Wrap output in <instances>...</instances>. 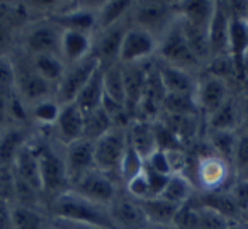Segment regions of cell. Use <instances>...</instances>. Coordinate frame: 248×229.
<instances>
[{"instance_id":"6da1fadb","label":"cell","mask_w":248,"mask_h":229,"mask_svg":"<svg viewBox=\"0 0 248 229\" xmlns=\"http://www.w3.org/2000/svg\"><path fill=\"white\" fill-rule=\"evenodd\" d=\"M51 215L56 221L75 222V224L102 226V228L116 229L110 221L109 211L106 205H99L92 200L73 194L72 190L65 192L55 200H51Z\"/></svg>"},{"instance_id":"7a4b0ae2","label":"cell","mask_w":248,"mask_h":229,"mask_svg":"<svg viewBox=\"0 0 248 229\" xmlns=\"http://www.w3.org/2000/svg\"><path fill=\"white\" fill-rule=\"evenodd\" d=\"M36 153L41 173L43 197L55 200L62 194L70 190V180L63 154H60L48 141H34Z\"/></svg>"},{"instance_id":"3957f363","label":"cell","mask_w":248,"mask_h":229,"mask_svg":"<svg viewBox=\"0 0 248 229\" xmlns=\"http://www.w3.org/2000/svg\"><path fill=\"white\" fill-rule=\"evenodd\" d=\"M175 21V4L170 2H133V7L129 11V22L150 32L158 41Z\"/></svg>"},{"instance_id":"277c9868","label":"cell","mask_w":248,"mask_h":229,"mask_svg":"<svg viewBox=\"0 0 248 229\" xmlns=\"http://www.w3.org/2000/svg\"><path fill=\"white\" fill-rule=\"evenodd\" d=\"M128 148L126 127H112L106 136L93 143V165L99 171L119 178L121 163Z\"/></svg>"},{"instance_id":"5b68a950","label":"cell","mask_w":248,"mask_h":229,"mask_svg":"<svg viewBox=\"0 0 248 229\" xmlns=\"http://www.w3.org/2000/svg\"><path fill=\"white\" fill-rule=\"evenodd\" d=\"M156 58L160 61H165L169 65H173L177 68H182L186 72L192 73L199 68H204V65L196 58L192 49L189 48L184 32L180 29L179 19L173 22V26L165 32L162 39L158 41V51H156Z\"/></svg>"},{"instance_id":"8992f818","label":"cell","mask_w":248,"mask_h":229,"mask_svg":"<svg viewBox=\"0 0 248 229\" xmlns=\"http://www.w3.org/2000/svg\"><path fill=\"white\" fill-rule=\"evenodd\" d=\"M99 66H102V63L99 61V58L93 53H90L82 61L66 66L65 75L60 80V83L56 85L55 90V99L58 100L60 106L75 102L80 90L85 87V83L89 82V78L93 75V72Z\"/></svg>"},{"instance_id":"52a82bcc","label":"cell","mask_w":248,"mask_h":229,"mask_svg":"<svg viewBox=\"0 0 248 229\" xmlns=\"http://www.w3.org/2000/svg\"><path fill=\"white\" fill-rule=\"evenodd\" d=\"M70 190L80 197L87 198V200H92L99 205H106V207L119 195L117 180L99 171L97 168H92L87 173H83L78 180L73 182L70 185Z\"/></svg>"},{"instance_id":"ba28073f","label":"cell","mask_w":248,"mask_h":229,"mask_svg":"<svg viewBox=\"0 0 248 229\" xmlns=\"http://www.w3.org/2000/svg\"><path fill=\"white\" fill-rule=\"evenodd\" d=\"M14 90L28 107L41 102V100L51 99L55 97V87L49 85L43 76L36 73L32 68L31 60L28 63H19L14 65Z\"/></svg>"},{"instance_id":"9c48e42d","label":"cell","mask_w":248,"mask_h":229,"mask_svg":"<svg viewBox=\"0 0 248 229\" xmlns=\"http://www.w3.org/2000/svg\"><path fill=\"white\" fill-rule=\"evenodd\" d=\"M156 51H158V39L129 22V28L124 34L123 45H121L117 61L121 65L145 63L155 58Z\"/></svg>"},{"instance_id":"30bf717a","label":"cell","mask_w":248,"mask_h":229,"mask_svg":"<svg viewBox=\"0 0 248 229\" xmlns=\"http://www.w3.org/2000/svg\"><path fill=\"white\" fill-rule=\"evenodd\" d=\"M236 175L233 167L217 154H206L197 163V180L202 192L228 190Z\"/></svg>"},{"instance_id":"8fae6325","label":"cell","mask_w":248,"mask_h":229,"mask_svg":"<svg viewBox=\"0 0 248 229\" xmlns=\"http://www.w3.org/2000/svg\"><path fill=\"white\" fill-rule=\"evenodd\" d=\"M194 99H196L197 110L206 117H209L230 99L228 82L206 72L201 78H197Z\"/></svg>"},{"instance_id":"7c38bea8","label":"cell","mask_w":248,"mask_h":229,"mask_svg":"<svg viewBox=\"0 0 248 229\" xmlns=\"http://www.w3.org/2000/svg\"><path fill=\"white\" fill-rule=\"evenodd\" d=\"M155 58L146 63V83L138 112V119H145L150 121V122H155L156 119H160V116L163 112V102H165L167 97L162 78L158 75Z\"/></svg>"},{"instance_id":"4fadbf2b","label":"cell","mask_w":248,"mask_h":229,"mask_svg":"<svg viewBox=\"0 0 248 229\" xmlns=\"http://www.w3.org/2000/svg\"><path fill=\"white\" fill-rule=\"evenodd\" d=\"M107 211L116 229H145L150 224L140 202L128 194L117 195L107 205Z\"/></svg>"},{"instance_id":"5bb4252c","label":"cell","mask_w":248,"mask_h":229,"mask_svg":"<svg viewBox=\"0 0 248 229\" xmlns=\"http://www.w3.org/2000/svg\"><path fill=\"white\" fill-rule=\"evenodd\" d=\"M60 38L62 29L56 24L49 22H39L32 26L24 38V49L28 56H41V55H56L60 56Z\"/></svg>"},{"instance_id":"9a60e30c","label":"cell","mask_w":248,"mask_h":229,"mask_svg":"<svg viewBox=\"0 0 248 229\" xmlns=\"http://www.w3.org/2000/svg\"><path fill=\"white\" fill-rule=\"evenodd\" d=\"M230 22L231 14L228 2H216L214 14L207 28V41H209L211 60L230 56L228 43H230Z\"/></svg>"},{"instance_id":"2e32d148","label":"cell","mask_w":248,"mask_h":229,"mask_svg":"<svg viewBox=\"0 0 248 229\" xmlns=\"http://www.w3.org/2000/svg\"><path fill=\"white\" fill-rule=\"evenodd\" d=\"M146 63L136 65H123V82H124V107L128 110L131 121L138 119L140 104L143 99L146 83Z\"/></svg>"},{"instance_id":"e0dca14e","label":"cell","mask_w":248,"mask_h":229,"mask_svg":"<svg viewBox=\"0 0 248 229\" xmlns=\"http://www.w3.org/2000/svg\"><path fill=\"white\" fill-rule=\"evenodd\" d=\"M53 131H55V137L63 146H68V144L82 139L83 112L78 109L75 102L63 104L60 107L58 117L53 124Z\"/></svg>"},{"instance_id":"ac0fdd59","label":"cell","mask_w":248,"mask_h":229,"mask_svg":"<svg viewBox=\"0 0 248 229\" xmlns=\"http://www.w3.org/2000/svg\"><path fill=\"white\" fill-rule=\"evenodd\" d=\"M231 14V12H230ZM228 53L240 78L247 76V61H248V21L243 17L231 15L230 22V43Z\"/></svg>"},{"instance_id":"d6986e66","label":"cell","mask_w":248,"mask_h":229,"mask_svg":"<svg viewBox=\"0 0 248 229\" xmlns=\"http://www.w3.org/2000/svg\"><path fill=\"white\" fill-rule=\"evenodd\" d=\"M63 158H65L70 185L75 180H78L83 173L95 168V165H93V143L87 139H78L65 146Z\"/></svg>"},{"instance_id":"ffe728a7","label":"cell","mask_w":248,"mask_h":229,"mask_svg":"<svg viewBox=\"0 0 248 229\" xmlns=\"http://www.w3.org/2000/svg\"><path fill=\"white\" fill-rule=\"evenodd\" d=\"M128 28H129V19H126V21L119 22V24L112 26V28L100 31V36L97 39V45H93L92 53L99 58L102 66L117 63L121 45H123L124 34L128 31Z\"/></svg>"},{"instance_id":"44dd1931","label":"cell","mask_w":248,"mask_h":229,"mask_svg":"<svg viewBox=\"0 0 248 229\" xmlns=\"http://www.w3.org/2000/svg\"><path fill=\"white\" fill-rule=\"evenodd\" d=\"M92 34L78 31H62L60 38V58L66 66L82 61L92 53Z\"/></svg>"},{"instance_id":"7402d4cb","label":"cell","mask_w":248,"mask_h":229,"mask_svg":"<svg viewBox=\"0 0 248 229\" xmlns=\"http://www.w3.org/2000/svg\"><path fill=\"white\" fill-rule=\"evenodd\" d=\"M126 134H128V143L131 148L143 158L148 160L158 148H156L155 139V124L145 119H135L128 124L126 127Z\"/></svg>"},{"instance_id":"603a6c76","label":"cell","mask_w":248,"mask_h":229,"mask_svg":"<svg viewBox=\"0 0 248 229\" xmlns=\"http://www.w3.org/2000/svg\"><path fill=\"white\" fill-rule=\"evenodd\" d=\"M155 63L167 93H192L194 95L197 78L192 73L186 72L182 68H177L173 65H169L165 61H160L158 58H155Z\"/></svg>"},{"instance_id":"cb8c5ba5","label":"cell","mask_w":248,"mask_h":229,"mask_svg":"<svg viewBox=\"0 0 248 229\" xmlns=\"http://www.w3.org/2000/svg\"><path fill=\"white\" fill-rule=\"evenodd\" d=\"M12 171L17 175L19 178L34 187L43 194V185H41V173H39V161L38 153H36L34 141H29L16 156V161L12 165Z\"/></svg>"},{"instance_id":"d4e9b609","label":"cell","mask_w":248,"mask_h":229,"mask_svg":"<svg viewBox=\"0 0 248 229\" xmlns=\"http://www.w3.org/2000/svg\"><path fill=\"white\" fill-rule=\"evenodd\" d=\"M53 24L58 26L62 31H78L92 34L93 29H97V9H83L77 7L72 11L56 14L51 19Z\"/></svg>"},{"instance_id":"484cf974","label":"cell","mask_w":248,"mask_h":229,"mask_svg":"<svg viewBox=\"0 0 248 229\" xmlns=\"http://www.w3.org/2000/svg\"><path fill=\"white\" fill-rule=\"evenodd\" d=\"M216 2H206V0H192V2H179L175 5L177 17L187 24L207 31L209 22L214 14Z\"/></svg>"},{"instance_id":"4316f807","label":"cell","mask_w":248,"mask_h":229,"mask_svg":"<svg viewBox=\"0 0 248 229\" xmlns=\"http://www.w3.org/2000/svg\"><path fill=\"white\" fill-rule=\"evenodd\" d=\"M209 131H233L236 133L238 127L241 129V102L234 97L230 99L209 117H206Z\"/></svg>"},{"instance_id":"83f0119b","label":"cell","mask_w":248,"mask_h":229,"mask_svg":"<svg viewBox=\"0 0 248 229\" xmlns=\"http://www.w3.org/2000/svg\"><path fill=\"white\" fill-rule=\"evenodd\" d=\"M196 195L201 205L217 212V214L230 219V221L240 222L241 211L238 209L236 202L233 200L230 190H211V192H201V194Z\"/></svg>"},{"instance_id":"f1b7e54d","label":"cell","mask_w":248,"mask_h":229,"mask_svg":"<svg viewBox=\"0 0 248 229\" xmlns=\"http://www.w3.org/2000/svg\"><path fill=\"white\" fill-rule=\"evenodd\" d=\"M29 143L28 133L22 126H14L0 136V167L12 168L19 151Z\"/></svg>"},{"instance_id":"f546056e","label":"cell","mask_w":248,"mask_h":229,"mask_svg":"<svg viewBox=\"0 0 248 229\" xmlns=\"http://www.w3.org/2000/svg\"><path fill=\"white\" fill-rule=\"evenodd\" d=\"M102 100H104V66H99L93 72V75L89 78V82L85 83V87L80 90V93L75 99V104L78 106V109L83 114H87L90 110L102 106Z\"/></svg>"},{"instance_id":"4dcf8cb0","label":"cell","mask_w":248,"mask_h":229,"mask_svg":"<svg viewBox=\"0 0 248 229\" xmlns=\"http://www.w3.org/2000/svg\"><path fill=\"white\" fill-rule=\"evenodd\" d=\"M51 226L53 217L43 209L12 204V229H49Z\"/></svg>"},{"instance_id":"1f68e13d","label":"cell","mask_w":248,"mask_h":229,"mask_svg":"<svg viewBox=\"0 0 248 229\" xmlns=\"http://www.w3.org/2000/svg\"><path fill=\"white\" fill-rule=\"evenodd\" d=\"M133 7V2L128 0H110L104 2L102 5L97 7V29L104 31L119 22L126 21V15H129V11Z\"/></svg>"},{"instance_id":"d6a6232c","label":"cell","mask_w":248,"mask_h":229,"mask_svg":"<svg viewBox=\"0 0 248 229\" xmlns=\"http://www.w3.org/2000/svg\"><path fill=\"white\" fill-rule=\"evenodd\" d=\"M145 212L150 224H173V219L179 211V205L167 202L162 197H152L145 200H138Z\"/></svg>"},{"instance_id":"836d02e7","label":"cell","mask_w":248,"mask_h":229,"mask_svg":"<svg viewBox=\"0 0 248 229\" xmlns=\"http://www.w3.org/2000/svg\"><path fill=\"white\" fill-rule=\"evenodd\" d=\"M114 127L112 119L109 114L102 109V106L97 109L90 110V112L83 114V134L82 139H87L90 143H95L102 136H106L110 129Z\"/></svg>"},{"instance_id":"e575fe53","label":"cell","mask_w":248,"mask_h":229,"mask_svg":"<svg viewBox=\"0 0 248 229\" xmlns=\"http://www.w3.org/2000/svg\"><path fill=\"white\" fill-rule=\"evenodd\" d=\"M29 58H31V56H29ZM31 65L39 76H43L49 85L55 87V90H56V85L60 83V80L63 78L65 70H66V65L63 63V60L56 55L32 56Z\"/></svg>"},{"instance_id":"d590c367","label":"cell","mask_w":248,"mask_h":229,"mask_svg":"<svg viewBox=\"0 0 248 229\" xmlns=\"http://www.w3.org/2000/svg\"><path fill=\"white\" fill-rule=\"evenodd\" d=\"M194 185L189 178L186 177L184 173H172L167 182L163 192L158 195V197L165 198L167 202H172L175 205H182L186 204L187 200L194 197Z\"/></svg>"},{"instance_id":"8d00e7d4","label":"cell","mask_w":248,"mask_h":229,"mask_svg":"<svg viewBox=\"0 0 248 229\" xmlns=\"http://www.w3.org/2000/svg\"><path fill=\"white\" fill-rule=\"evenodd\" d=\"M104 97L124 106L123 65L119 61L104 66Z\"/></svg>"},{"instance_id":"74e56055","label":"cell","mask_w":248,"mask_h":229,"mask_svg":"<svg viewBox=\"0 0 248 229\" xmlns=\"http://www.w3.org/2000/svg\"><path fill=\"white\" fill-rule=\"evenodd\" d=\"M236 133L233 131H209V143L213 148L214 154L221 156L231 165V156H233L234 143H236Z\"/></svg>"},{"instance_id":"f35d334b","label":"cell","mask_w":248,"mask_h":229,"mask_svg":"<svg viewBox=\"0 0 248 229\" xmlns=\"http://www.w3.org/2000/svg\"><path fill=\"white\" fill-rule=\"evenodd\" d=\"M199 211L201 205L197 202V197L194 195L190 200H187L186 204H182L179 207L173 219V226L177 229H197L199 226Z\"/></svg>"},{"instance_id":"ab89813d","label":"cell","mask_w":248,"mask_h":229,"mask_svg":"<svg viewBox=\"0 0 248 229\" xmlns=\"http://www.w3.org/2000/svg\"><path fill=\"white\" fill-rule=\"evenodd\" d=\"M60 107L62 106L58 104V100H56L55 97H51V99L41 100V102L29 107V116L34 121H38L39 124H43V126L53 127L56 117H58Z\"/></svg>"},{"instance_id":"60d3db41","label":"cell","mask_w":248,"mask_h":229,"mask_svg":"<svg viewBox=\"0 0 248 229\" xmlns=\"http://www.w3.org/2000/svg\"><path fill=\"white\" fill-rule=\"evenodd\" d=\"M231 167L236 177H241L248 171V134L238 131L236 143H234L233 156H231Z\"/></svg>"},{"instance_id":"b9f144b4","label":"cell","mask_w":248,"mask_h":229,"mask_svg":"<svg viewBox=\"0 0 248 229\" xmlns=\"http://www.w3.org/2000/svg\"><path fill=\"white\" fill-rule=\"evenodd\" d=\"M196 197H197V195H196ZM197 202H199V200H197ZM231 224H236V222L230 221V219L223 217V215L217 214V212H214V211H211V209L201 205L199 226H197V229H226L228 226H231Z\"/></svg>"},{"instance_id":"7bdbcfd3","label":"cell","mask_w":248,"mask_h":229,"mask_svg":"<svg viewBox=\"0 0 248 229\" xmlns=\"http://www.w3.org/2000/svg\"><path fill=\"white\" fill-rule=\"evenodd\" d=\"M228 190H230L233 200L236 202L238 209L243 212L248 207V180L243 177H236Z\"/></svg>"},{"instance_id":"ee69618b","label":"cell","mask_w":248,"mask_h":229,"mask_svg":"<svg viewBox=\"0 0 248 229\" xmlns=\"http://www.w3.org/2000/svg\"><path fill=\"white\" fill-rule=\"evenodd\" d=\"M145 177H146V182H148V188H150V198L152 197H158L160 194L163 192L165 188L167 182H169L170 175H163V173H158V171L152 170L145 165Z\"/></svg>"},{"instance_id":"f6af8a7d","label":"cell","mask_w":248,"mask_h":229,"mask_svg":"<svg viewBox=\"0 0 248 229\" xmlns=\"http://www.w3.org/2000/svg\"><path fill=\"white\" fill-rule=\"evenodd\" d=\"M0 229H12V204L0 198Z\"/></svg>"},{"instance_id":"bcb514c9","label":"cell","mask_w":248,"mask_h":229,"mask_svg":"<svg viewBox=\"0 0 248 229\" xmlns=\"http://www.w3.org/2000/svg\"><path fill=\"white\" fill-rule=\"evenodd\" d=\"M241 131L248 134V95L241 100Z\"/></svg>"},{"instance_id":"7dc6e473","label":"cell","mask_w":248,"mask_h":229,"mask_svg":"<svg viewBox=\"0 0 248 229\" xmlns=\"http://www.w3.org/2000/svg\"><path fill=\"white\" fill-rule=\"evenodd\" d=\"M56 221V219H55ZM63 222V221H58ZM65 226H68L70 229H109V228H102V226H90V224H75V222H63Z\"/></svg>"},{"instance_id":"c3c4849f","label":"cell","mask_w":248,"mask_h":229,"mask_svg":"<svg viewBox=\"0 0 248 229\" xmlns=\"http://www.w3.org/2000/svg\"><path fill=\"white\" fill-rule=\"evenodd\" d=\"M145 229H177L173 224H148Z\"/></svg>"},{"instance_id":"681fc988","label":"cell","mask_w":248,"mask_h":229,"mask_svg":"<svg viewBox=\"0 0 248 229\" xmlns=\"http://www.w3.org/2000/svg\"><path fill=\"white\" fill-rule=\"evenodd\" d=\"M240 224L243 226L245 229H248V207L241 212V217H240Z\"/></svg>"},{"instance_id":"f907efd6","label":"cell","mask_w":248,"mask_h":229,"mask_svg":"<svg viewBox=\"0 0 248 229\" xmlns=\"http://www.w3.org/2000/svg\"><path fill=\"white\" fill-rule=\"evenodd\" d=\"M7 38H9V34H7V31H5L4 28H0V48L7 43Z\"/></svg>"},{"instance_id":"816d5d0a","label":"cell","mask_w":248,"mask_h":229,"mask_svg":"<svg viewBox=\"0 0 248 229\" xmlns=\"http://www.w3.org/2000/svg\"><path fill=\"white\" fill-rule=\"evenodd\" d=\"M49 229H70V228L63 224V222H58V221H55V219H53V226Z\"/></svg>"},{"instance_id":"f5cc1de1","label":"cell","mask_w":248,"mask_h":229,"mask_svg":"<svg viewBox=\"0 0 248 229\" xmlns=\"http://www.w3.org/2000/svg\"><path fill=\"white\" fill-rule=\"evenodd\" d=\"M7 14V5L0 4V19H4V15Z\"/></svg>"},{"instance_id":"db71d44e","label":"cell","mask_w":248,"mask_h":229,"mask_svg":"<svg viewBox=\"0 0 248 229\" xmlns=\"http://www.w3.org/2000/svg\"><path fill=\"white\" fill-rule=\"evenodd\" d=\"M226 229H245V228L240 224V222H236V224H231V226H228Z\"/></svg>"},{"instance_id":"11a10c76","label":"cell","mask_w":248,"mask_h":229,"mask_svg":"<svg viewBox=\"0 0 248 229\" xmlns=\"http://www.w3.org/2000/svg\"><path fill=\"white\" fill-rule=\"evenodd\" d=\"M241 177H243V178H247V180H248V171H247V173H245V175H241Z\"/></svg>"}]
</instances>
